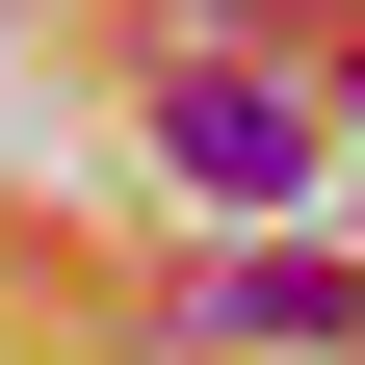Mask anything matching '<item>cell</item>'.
<instances>
[{
  "label": "cell",
  "mask_w": 365,
  "mask_h": 365,
  "mask_svg": "<svg viewBox=\"0 0 365 365\" xmlns=\"http://www.w3.org/2000/svg\"><path fill=\"white\" fill-rule=\"evenodd\" d=\"M157 130H182V182H287V157H313V105H287V78H182Z\"/></svg>",
  "instance_id": "1"
}]
</instances>
